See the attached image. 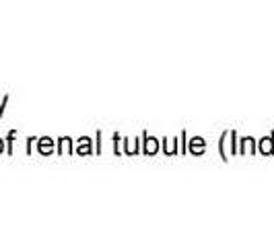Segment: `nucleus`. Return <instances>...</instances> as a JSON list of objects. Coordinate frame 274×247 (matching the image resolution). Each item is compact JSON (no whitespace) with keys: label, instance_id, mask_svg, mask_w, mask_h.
<instances>
[{"label":"nucleus","instance_id":"obj_1","mask_svg":"<svg viewBox=\"0 0 274 247\" xmlns=\"http://www.w3.org/2000/svg\"><path fill=\"white\" fill-rule=\"evenodd\" d=\"M0 149H3V147H0Z\"/></svg>","mask_w":274,"mask_h":247}]
</instances>
